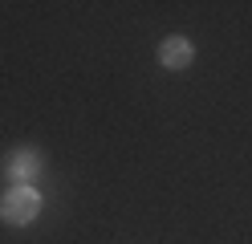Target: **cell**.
<instances>
[{"label":"cell","instance_id":"cell-1","mask_svg":"<svg viewBox=\"0 0 252 244\" xmlns=\"http://www.w3.org/2000/svg\"><path fill=\"white\" fill-rule=\"evenodd\" d=\"M41 216V191L33 183L25 187H8L4 195H0V220L12 224V228H29Z\"/></svg>","mask_w":252,"mask_h":244},{"label":"cell","instance_id":"cell-3","mask_svg":"<svg viewBox=\"0 0 252 244\" xmlns=\"http://www.w3.org/2000/svg\"><path fill=\"white\" fill-rule=\"evenodd\" d=\"M191 61H195V45L187 41L183 33H171L167 41H159V65H163V70L179 73V70H187Z\"/></svg>","mask_w":252,"mask_h":244},{"label":"cell","instance_id":"cell-2","mask_svg":"<svg viewBox=\"0 0 252 244\" xmlns=\"http://www.w3.org/2000/svg\"><path fill=\"white\" fill-rule=\"evenodd\" d=\"M4 179L12 187H25V183H33V179L45 171V155L37 151V146H17V151H8L4 155Z\"/></svg>","mask_w":252,"mask_h":244}]
</instances>
